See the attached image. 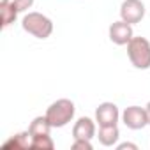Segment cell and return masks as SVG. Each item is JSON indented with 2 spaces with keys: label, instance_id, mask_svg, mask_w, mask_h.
<instances>
[{
  "label": "cell",
  "instance_id": "obj_1",
  "mask_svg": "<svg viewBox=\"0 0 150 150\" xmlns=\"http://www.w3.org/2000/svg\"><path fill=\"white\" fill-rule=\"evenodd\" d=\"M74 113H76V106L71 99H57L53 101L48 108H46V118L48 122L51 124L53 129H62L65 127L67 124L72 122L74 118Z\"/></svg>",
  "mask_w": 150,
  "mask_h": 150
},
{
  "label": "cell",
  "instance_id": "obj_2",
  "mask_svg": "<svg viewBox=\"0 0 150 150\" xmlns=\"http://www.w3.org/2000/svg\"><path fill=\"white\" fill-rule=\"evenodd\" d=\"M21 28L35 39H48L53 34V21L37 11H28L21 18Z\"/></svg>",
  "mask_w": 150,
  "mask_h": 150
},
{
  "label": "cell",
  "instance_id": "obj_3",
  "mask_svg": "<svg viewBox=\"0 0 150 150\" xmlns=\"http://www.w3.org/2000/svg\"><path fill=\"white\" fill-rule=\"evenodd\" d=\"M127 57L136 69L139 71L150 69V41L146 37L134 35L127 42Z\"/></svg>",
  "mask_w": 150,
  "mask_h": 150
},
{
  "label": "cell",
  "instance_id": "obj_4",
  "mask_svg": "<svg viewBox=\"0 0 150 150\" xmlns=\"http://www.w3.org/2000/svg\"><path fill=\"white\" fill-rule=\"evenodd\" d=\"M120 120L124 122V125L131 131H139L143 127L148 125V115H146V110L141 108V106H127L122 115H120Z\"/></svg>",
  "mask_w": 150,
  "mask_h": 150
},
{
  "label": "cell",
  "instance_id": "obj_5",
  "mask_svg": "<svg viewBox=\"0 0 150 150\" xmlns=\"http://www.w3.org/2000/svg\"><path fill=\"white\" fill-rule=\"evenodd\" d=\"M145 4L141 0H124L120 6V20H124L125 23H139L145 18Z\"/></svg>",
  "mask_w": 150,
  "mask_h": 150
},
{
  "label": "cell",
  "instance_id": "obj_6",
  "mask_svg": "<svg viewBox=\"0 0 150 150\" xmlns=\"http://www.w3.org/2000/svg\"><path fill=\"white\" fill-rule=\"evenodd\" d=\"M108 37L113 44L117 46H127V42L134 37V32H132V25L131 23H125L124 20H118V21H113L108 28Z\"/></svg>",
  "mask_w": 150,
  "mask_h": 150
},
{
  "label": "cell",
  "instance_id": "obj_7",
  "mask_svg": "<svg viewBox=\"0 0 150 150\" xmlns=\"http://www.w3.org/2000/svg\"><path fill=\"white\" fill-rule=\"evenodd\" d=\"M120 111H118V106L115 103H101L97 108H96V122L99 127L103 125H118V120H120Z\"/></svg>",
  "mask_w": 150,
  "mask_h": 150
},
{
  "label": "cell",
  "instance_id": "obj_8",
  "mask_svg": "<svg viewBox=\"0 0 150 150\" xmlns=\"http://www.w3.org/2000/svg\"><path fill=\"white\" fill-rule=\"evenodd\" d=\"M97 136V122L90 117H80L72 125V139H92Z\"/></svg>",
  "mask_w": 150,
  "mask_h": 150
},
{
  "label": "cell",
  "instance_id": "obj_9",
  "mask_svg": "<svg viewBox=\"0 0 150 150\" xmlns=\"http://www.w3.org/2000/svg\"><path fill=\"white\" fill-rule=\"evenodd\" d=\"M96 138L99 139V143L103 146H117V143L120 139L118 125H103V127H99V132H97Z\"/></svg>",
  "mask_w": 150,
  "mask_h": 150
},
{
  "label": "cell",
  "instance_id": "obj_10",
  "mask_svg": "<svg viewBox=\"0 0 150 150\" xmlns=\"http://www.w3.org/2000/svg\"><path fill=\"white\" fill-rule=\"evenodd\" d=\"M32 132L27 129L23 132H18L14 136H11L6 143H4V148H13V150H28L32 148Z\"/></svg>",
  "mask_w": 150,
  "mask_h": 150
},
{
  "label": "cell",
  "instance_id": "obj_11",
  "mask_svg": "<svg viewBox=\"0 0 150 150\" xmlns=\"http://www.w3.org/2000/svg\"><path fill=\"white\" fill-rule=\"evenodd\" d=\"M18 14H20V11L14 7L13 0H11V2H9L7 6H2V7H0V18H2V23H0V27H2V28L11 27V25L16 21Z\"/></svg>",
  "mask_w": 150,
  "mask_h": 150
},
{
  "label": "cell",
  "instance_id": "obj_12",
  "mask_svg": "<svg viewBox=\"0 0 150 150\" xmlns=\"http://www.w3.org/2000/svg\"><path fill=\"white\" fill-rule=\"evenodd\" d=\"M51 129H53V127H51V124L48 122L46 115H39V117H35V118L30 122V125H28V131L32 132V136L50 134V131H51Z\"/></svg>",
  "mask_w": 150,
  "mask_h": 150
},
{
  "label": "cell",
  "instance_id": "obj_13",
  "mask_svg": "<svg viewBox=\"0 0 150 150\" xmlns=\"http://www.w3.org/2000/svg\"><path fill=\"white\" fill-rule=\"evenodd\" d=\"M32 148L34 150H53L55 141L50 134H39L32 138Z\"/></svg>",
  "mask_w": 150,
  "mask_h": 150
},
{
  "label": "cell",
  "instance_id": "obj_14",
  "mask_svg": "<svg viewBox=\"0 0 150 150\" xmlns=\"http://www.w3.org/2000/svg\"><path fill=\"white\" fill-rule=\"evenodd\" d=\"M71 148H72V150H92V148H94V145H92V139L80 138V139H72Z\"/></svg>",
  "mask_w": 150,
  "mask_h": 150
},
{
  "label": "cell",
  "instance_id": "obj_15",
  "mask_svg": "<svg viewBox=\"0 0 150 150\" xmlns=\"http://www.w3.org/2000/svg\"><path fill=\"white\" fill-rule=\"evenodd\" d=\"M13 4L20 13H28V9L34 6V0H13Z\"/></svg>",
  "mask_w": 150,
  "mask_h": 150
},
{
  "label": "cell",
  "instance_id": "obj_16",
  "mask_svg": "<svg viewBox=\"0 0 150 150\" xmlns=\"http://www.w3.org/2000/svg\"><path fill=\"white\" fill-rule=\"evenodd\" d=\"M125 148H131V150H138V145H136V143H131V141L117 143V150H125Z\"/></svg>",
  "mask_w": 150,
  "mask_h": 150
},
{
  "label": "cell",
  "instance_id": "obj_17",
  "mask_svg": "<svg viewBox=\"0 0 150 150\" xmlns=\"http://www.w3.org/2000/svg\"><path fill=\"white\" fill-rule=\"evenodd\" d=\"M145 110H146V115H148V125H150V101L146 103V106H145Z\"/></svg>",
  "mask_w": 150,
  "mask_h": 150
},
{
  "label": "cell",
  "instance_id": "obj_18",
  "mask_svg": "<svg viewBox=\"0 0 150 150\" xmlns=\"http://www.w3.org/2000/svg\"><path fill=\"white\" fill-rule=\"evenodd\" d=\"M11 2V0H0V7H2V6H7Z\"/></svg>",
  "mask_w": 150,
  "mask_h": 150
}]
</instances>
